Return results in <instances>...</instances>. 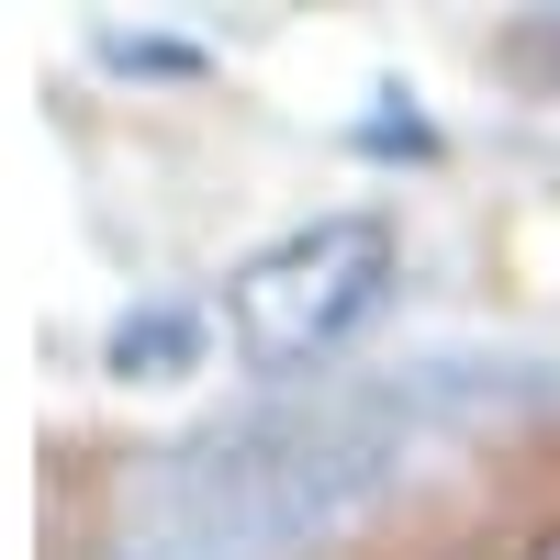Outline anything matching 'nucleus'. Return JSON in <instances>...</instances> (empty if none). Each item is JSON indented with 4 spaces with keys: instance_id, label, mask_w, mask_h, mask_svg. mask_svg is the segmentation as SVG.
I'll use <instances>...</instances> for the list:
<instances>
[{
    "instance_id": "f257e3e1",
    "label": "nucleus",
    "mask_w": 560,
    "mask_h": 560,
    "mask_svg": "<svg viewBox=\"0 0 560 560\" xmlns=\"http://www.w3.org/2000/svg\"><path fill=\"white\" fill-rule=\"evenodd\" d=\"M337 560H560V427H516L404 482Z\"/></svg>"
},
{
    "instance_id": "f03ea898",
    "label": "nucleus",
    "mask_w": 560,
    "mask_h": 560,
    "mask_svg": "<svg viewBox=\"0 0 560 560\" xmlns=\"http://www.w3.org/2000/svg\"><path fill=\"white\" fill-rule=\"evenodd\" d=\"M382 292H393V224L382 213H325V224L258 247L236 280H224V325H236V348L258 370H303Z\"/></svg>"
},
{
    "instance_id": "7ed1b4c3",
    "label": "nucleus",
    "mask_w": 560,
    "mask_h": 560,
    "mask_svg": "<svg viewBox=\"0 0 560 560\" xmlns=\"http://www.w3.org/2000/svg\"><path fill=\"white\" fill-rule=\"evenodd\" d=\"M516 68H527V79H549V90H560V23H527V34H516Z\"/></svg>"
}]
</instances>
